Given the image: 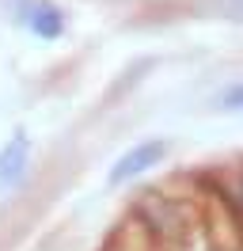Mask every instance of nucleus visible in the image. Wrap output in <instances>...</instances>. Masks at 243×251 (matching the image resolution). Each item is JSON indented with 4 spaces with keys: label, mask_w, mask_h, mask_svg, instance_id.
<instances>
[{
    "label": "nucleus",
    "mask_w": 243,
    "mask_h": 251,
    "mask_svg": "<svg viewBox=\"0 0 243 251\" xmlns=\"http://www.w3.org/2000/svg\"><path fill=\"white\" fill-rule=\"evenodd\" d=\"M171 152V141L167 137H145V141L129 145L125 152H122L114 164H110V172H106V187H129L137 179H145L152 168H160Z\"/></svg>",
    "instance_id": "f257e3e1"
},
{
    "label": "nucleus",
    "mask_w": 243,
    "mask_h": 251,
    "mask_svg": "<svg viewBox=\"0 0 243 251\" xmlns=\"http://www.w3.org/2000/svg\"><path fill=\"white\" fill-rule=\"evenodd\" d=\"M30 160L34 141L27 137V129H12V137L0 145V198L23 187V179L30 175Z\"/></svg>",
    "instance_id": "f03ea898"
},
{
    "label": "nucleus",
    "mask_w": 243,
    "mask_h": 251,
    "mask_svg": "<svg viewBox=\"0 0 243 251\" xmlns=\"http://www.w3.org/2000/svg\"><path fill=\"white\" fill-rule=\"evenodd\" d=\"M19 23L34 38H42V42H53V38L65 34V12H61L53 0H30L27 8H23V16H19Z\"/></svg>",
    "instance_id": "7ed1b4c3"
},
{
    "label": "nucleus",
    "mask_w": 243,
    "mask_h": 251,
    "mask_svg": "<svg viewBox=\"0 0 243 251\" xmlns=\"http://www.w3.org/2000/svg\"><path fill=\"white\" fill-rule=\"evenodd\" d=\"M217 110H224V114H243V80L228 84L224 92L217 95Z\"/></svg>",
    "instance_id": "20e7f679"
},
{
    "label": "nucleus",
    "mask_w": 243,
    "mask_h": 251,
    "mask_svg": "<svg viewBox=\"0 0 243 251\" xmlns=\"http://www.w3.org/2000/svg\"><path fill=\"white\" fill-rule=\"evenodd\" d=\"M179 251H217V248H213V240L205 236V228L194 225L190 232H182V248Z\"/></svg>",
    "instance_id": "39448f33"
},
{
    "label": "nucleus",
    "mask_w": 243,
    "mask_h": 251,
    "mask_svg": "<svg viewBox=\"0 0 243 251\" xmlns=\"http://www.w3.org/2000/svg\"><path fill=\"white\" fill-rule=\"evenodd\" d=\"M213 8L232 23H243V0H213Z\"/></svg>",
    "instance_id": "423d86ee"
}]
</instances>
